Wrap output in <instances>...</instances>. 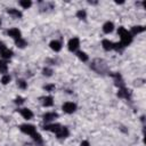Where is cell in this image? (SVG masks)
<instances>
[{
	"label": "cell",
	"instance_id": "cell-1",
	"mask_svg": "<svg viewBox=\"0 0 146 146\" xmlns=\"http://www.w3.org/2000/svg\"><path fill=\"white\" fill-rule=\"evenodd\" d=\"M117 34H119V36H120V42L122 43L123 47H127V46H129V44L131 43V41H132V35H131V33H130L128 30H125L123 26H120V27L117 29Z\"/></svg>",
	"mask_w": 146,
	"mask_h": 146
},
{
	"label": "cell",
	"instance_id": "cell-2",
	"mask_svg": "<svg viewBox=\"0 0 146 146\" xmlns=\"http://www.w3.org/2000/svg\"><path fill=\"white\" fill-rule=\"evenodd\" d=\"M90 67H91L95 72H97V73H99V74H104V73H106L107 70H108L106 62H105L104 59H100V58L94 59V60L91 62V64H90Z\"/></svg>",
	"mask_w": 146,
	"mask_h": 146
},
{
	"label": "cell",
	"instance_id": "cell-3",
	"mask_svg": "<svg viewBox=\"0 0 146 146\" xmlns=\"http://www.w3.org/2000/svg\"><path fill=\"white\" fill-rule=\"evenodd\" d=\"M19 130L26 135H30V136H33L35 132H36V128L33 125V124H29V123H24V124H21L19 125Z\"/></svg>",
	"mask_w": 146,
	"mask_h": 146
},
{
	"label": "cell",
	"instance_id": "cell-4",
	"mask_svg": "<svg viewBox=\"0 0 146 146\" xmlns=\"http://www.w3.org/2000/svg\"><path fill=\"white\" fill-rule=\"evenodd\" d=\"M62 110L65 113H67V114H72V113H74L76 111V104L75 103H72V102H66V103L63 104Z\"/></svg>",
	"mask_w": 146,
	"mask_h": 146
},
{
	"label": "cell",
	"instance_id": "cell-5",
	"mask_svg": "<svg viewBox=\"0 0 146 146\" xmlns=\"http://www.w3.org/2000/svg\"><path fill=\"white\" fill-rule=\"evenodd\" d=\"M79 47H80V40H79V38H72V39L68 40L67 48H68L70 51H76Z\"/></svg>",
	"mask_w": 146,
	"mask_h": 146
},
{
	"label": "cell",
	"instance_id": "cell-6",
	"mask_svg": "<svg viewBox=\"0 0 146 146\" xmlns=\"http://www.w3.org/2000/svg\"><path fill=\"white\" fill-rule=\"evenodd\" d=\"M110 75L114 79L115 86H116V87H119V89H121V88H124V87H125V86H124V81H123V79H122V76H121V74H120V73H110Z\"/></svg>",
	"mask_w": 146,
	"mask_h": 146
},
{
	"label": "cell",
	"instance_id": "cell-7",
	"mask_svg": "<svg viewBox=\"0 0 146 146\" xmlns=\"http://www.w3.org/2000/svg\"><path fill=\"white\" fill-rule=\"evenodd\" d=\"M7 34H8L9 36H11L14 40H18V39L22 38V33H21V31H19L18 29H16V27L9 29V30L7 31Z\"/></svg>",
	"mask_w": 146,
	"mask_h": 146
},
{
	"label": "cell",
	"instance_id": "cell-8",
	"mask_svg": "<svg viewBox=\"0 0 146 146\" xmlns=\"http://www.w3.org/2000/svg\"><path fill=\"white\" fill-rule=\"evenodd\" d=\"M117 97L124 98V99H130V98H131V90L127 89L125 87H124V88H121V89H119V91H117Z\"/></svg>",
	"mask_w": 146,
	"mask_h": 146
},
{
	"label": "cell",
	"instance_id": "cell-9",
	"mask_svg": "<svg viewBox=\"0 0 146 146\" xmlns=\"http://www.w3.org/2000/svg\"><path fill=\"white\" fill-rule=\"evenodd\" d=\"M56 117H58V114L56 113V112H47V113H44L43 115H42V120L44 121V122H51V121H54Z\"/></svg>",
	"mask_w": 146,
	"mask_h": 146
},
{
	"label": "cell",
	"instance_id": "cell-10",
	"mask_svg": "<svg viewBox=\"0 0 146 146\" xmlns=\"http://www.w3.org/2000/svg\"><path fill=\"white\" fill-rule=\"evenodd\" d=\"M60 124L58 123H51V124H44L43 125V130H47V131H50V132H57L59 129H60Z\"/></svg>",
	"mask_w": 146,
	"mask_h": 146
},
{
	"label": "cell",
	"instance_id": "cell-11",
	"mask_svg": "<svg viewBox=\"0 0 146 146\" xmlns=\"http://www.w3.org/2000/svg\"><path fill=\"white\" fill-rule=\"evenodd\" d=\"M68 135H70V131H68V129H67V127H60V129L56 132V136H57V138H60V139H63V138H66V137H68Z\"/></svg>",
	"mask_w": 146,
	"mask_h": 146
},
{
	"label": "cell",
	"instance_id": "cell-12",
	"mask_svg": "<svg viewBox=\"0 0 146 146\" xmlns=\"http://www.w3.org/2000/svg\"><path fill=\"white\" fill-rule=\"evenodd\" d=\"M19 113L25 120H31L33 117V113L29 108H19Z\"/></svg>",
	"mask_w": 146,
	"mask_h": 146
},
{
	"label": "cell",
	"instance_id": "cell-13",
	"mask_svg": "<svg viewBox=\"0 0 146 146\" xmlns=\"http://www.w3.org/2000/svg\"><path fill=\"white\" fill-rule=\"evenodd\" d=\"M49 47H50L51 50H54V51L57 52V51H59L62 49V42L58 41V40H52V41H50Z\"/></svg>",
	"mask_w": 146,
	"mask_h": 146
},
{
	"label": "cell",
	"instance_id": "cell-14",
	"mask_svg": "<svg viewBox=\"0 0 146 146\" xmlns=\"http://www.w3.org/2000/svg\"><path fill=\"white\" fill-rule=\"evenodd\" d=\"M7 13H8L10 16L15 17V18H21V17L23 16L22 11L18 10V9H16V8H8V9H7Z\"/></svg>",
	"mask_w": 146,
	"mask_h": 146
},
{
	"label": "cell",
	"instance_id": "cell-15",
	"mask_svg": "<svg viewBox=\"0 0 146 146\" xmlns=\"http://www.w3.org/2000/svg\"><path fill=\"white\" fill-rule=\"evenodd\" d=\"M114 30V24H113V22H106V23H104V25H103V32L104 33H106V34H108V33H111L112 31Z\"/></svg>",
	"mask_w": 146,
	"mask_h": 146
},
{
	"label": "cell",
	"instance_id": "cell-16",
	"mask_svg": "<svg viewBox=\"0 0 146 146\" xmlns=\"http://www.w3.org/2000/svg\"><path fill=\"white\" fill-rule=\"evenodd\" d=\"M144 31H145V26H143V25H135V26L131 27L130 33H131V35H136V34H139V33H141Z\"/></svg>",
	"mask_w": 146,
	"mask_h": 146
},
{
	"label": "cell",
	"instance_id": "cell-17",
	"mask_svg": "<svg viewBox=\"0 0 146 146\" xmlns=\"http://www.w3.org/2000/svg\"><path fill=\"white\" fill-rule=\"evenodd\" d=\"M102 46H103L104 50H106V51H110V50H112V49H113V47H114V43H113L112 41L107 40V39H104V40L102 41Z\"/></svg>",
	"mask_w": 146,
	"mask_h": 146
},
{
	"label": "cell",
	"instance_id": "cell-18",
	"mask_svg": "<svg viewBox=\"0 0 146 146\" xmlns=\"http://www.w3.org/2000/svg\"><path fill=\"white\" fill-rule=\"evenodd\" d=\"M13 55H14V52H13L10 49H8V48H6V49H3V50L0 51V56H1L3 59H9V58L13 57Z\"/></svg>",
	"mask_w": 146,
	"mask_h": 146
},
{
	"label": "cell",
	"instance_id": "cell-19",
	"mask_svg": "<svg viewBox=\"0 0 146 146\" xmlns=\"http://www.w3.org/2000/svg\"><path fill=\"white\" fill-rule=\"evenodd\" d=\"M42 105L44 107H50L54 105V98L51 96H46L42 98Z\"/></svg>",
	"mask_w": 146,
	"mask_h": 146
},
{
	"label": "cell",
	"instance_id": "cell-20",
	"mask_svg": "<svg viewBox=\"0 0 146 146\" xmlns=\"http://www.w3.org/2000/svg\"><path fill=\"white\" fill-rule=\"evenodd\" d=\"M76 56H78V58H79L80 60H82V62H88V59H89L88 55H87L86 52H83V51H76Z\"/></svg>",
	"mask_w": 146,
	"mask_h": 146
},
{
	"label": "cell",
	"instance_id": "cell-21",
	"mask_svg": "<svg viewBox=\"0 0 146 146\" xmlns=\"http://www.w3.org/2000/svg\"><path fill=\"white\" fill-rule=\"evenodd\" d=\"M7 71H8V65H7V63L3 60V59H0V73H7Z\"/></svg>",
	"mask_w": 146,
	"mask_h": 146
},
{
	"label": "cell",
	"instance_id": "cell-22",
	"mask_svg": "<svg viewBox=\"0 0 146 146\" xmlns=\"http://www.w3.org/2000/svg\"><path fill=\"white\" fill-rule=\"evenodd\" d=\"M15 43H16V46H17L18 48H25L26 44H27L26 40H24L23 38H21V39H18V40H15Z\"/></svg>",
	"mask_w": 146,
	"mask_h": 146
},
{
	"label": "cell",
	"instance_id": "cell-23",
	"mask_svg": "<svg viewBox=\"0 0 146 146\" xmlns=\"http://www.w3.org/2000/svg\"><path fill=\"white\" fill-rule=\"evenodd\" d=\"M19 6L22 8H24V9H27V8H30L32 6V2L30 0H21L19 1Z\"/></svg>",
	"mask_w": 146,
	"mask_h": 146
},
{
	"label": "cell",
	"instance_id": "cell-24",
	"mask_svg": "<svg viewBox=\"0 0 146 146\" xmlns=\"http://www.w3.org/2000/svg\"><path fill=\"white\" fill-rule=\"evenodd\" d=\"M32 137V139L36 143V144H42V137H41V135L40 133H38V132H35L33 136H31Z\"/></svg>",
	"mask_w": 146,
	"mask_h": 146
},
{
	"label": "cell",
	"instance_id": "cell-25",
	"mask_svg": "<svg viewBox=\"0 0 146 146\" xmlns=\"http://www.w3.org/2000/svg\"><path fill=\"white\" fill-rule=\"evenodd\" d=\"M76 17L80 18V19H84V18L87 17V13H86V10H84V9H80V10H78V11H76Z\"/></svg>",
	"mask_w": 146,
	"mask_h": 146
},
{
	"label": "cell",
	"instance_id": "cell-26",
	"mask_svg": "<svg viewBox=\"0 0 146 146\" xmlns=\"http://www.w3.org/2000/svg\"><path fill=\"white\" fill-rule=\"evenodd\" d=\"M10 80H11V78H10L9 74H3L2 78H1V83L2 84H8L10 82Z\"/></svg>",
	"mask_w": 146,
	"mask_h": 146
},
{
	"label": "cell",
	"instance_id": "cell-27",
	"mask_svg": "<svg viewBox=\"0 0 146 146\" xmlns=\"http://www.w3.org/2000/svg\"><path fill=\"white\" fill-rule=\"evenodd\" d=\"M17 86L21 89H26L27 88V82L25 80H23V79H19V80H17Z\"/></svg>",
	"mask_w": 146,
	"mask_h": 146
},
{
	"label": "cell",
	"instance_id": "cell-28",
	"mask_svg": "<svg viewBox=\"0 0 146 146\" xmlns=\"http://www.w3.org/2000/svg\"><path fill=\"white\" fill-rule=\"evenodd\" d=\"M42 74H43V75H46V76H51L52 71H51L50 68H48V67H44V68L42 70Z\"/></svg>",
	"mask_w": 146,
	"mask_h": 146
},
{
	"label": "cell",
	"instance_id": "cell-29",
	"mask_svg": "<svg viewBox=\"0 0 146 146\" xmlns=\"http://www.w3.org/2000/svg\"><path fill=\"white\" fill-rule=\"evenodd\" d=\"M123 48H124V47L122 46L121 42H116V43H114V47H113V49H115V50H117V51H121Z\"/></svg>",
	"mask_w": 146,
	"mask_h": 146
},
{
	"label": "cell",
	"instance_id": "cell-30",
	"mask_svg": "<svg viewBox=\"0 0 146 146\" xmlns=\"http://www.w3.org/2000/svg\"><path fill=\"white\" fill-rule=\"evenodd\" d=\"M43 88H44L46 91H52V90L55 89V84H47V86H44Z\"/></svg>",
	"mask_w": 146,
	"mask_h": 146
},
{
	"label": "cell",
	"instance_id": "cell-31",
	"mask_svg": "<svg viewBox=\"0 0 146 146\" xmlns=\"http://www.w3.org/2000/svg\"><path fill=\"white\" fill-rule=\"evenodd\" d=\"M15 103L18 104V105H21V104L24 103V98H23V97H16V98H15Z\"/></svg>",
	"mask_w": 146,
	"mask_h": 146
},
{
	"label": "cell",
	"instance_id": "cell-32",
	"mask_svg": "<svg viewBox=\"0 0 146 146\" xmlns=\"http://www.w3.org/2000/svg\"><path fill=\"white\" fill-rule=\"evenodd\" d=\"M80 146H90V144H89L88 140H82L81 144H80Z\"/></svg>",
	"mask_w": 146,
	"mask_h": 146
},
{
	"label": "cell",
	"instance_id": "cell-33",
	"mask_svg": "<svg viewBox=\"0 0 146 146\" xmlns=\"http://www.w3.org/2000/svg\"><path fill=\"white\" fill-rule=\"evenodd\" d=\"M0 25H1V21H0Z\"/></svg>",
	"mask_w": 146,
	"mask_h": 146
}]
</instances>
